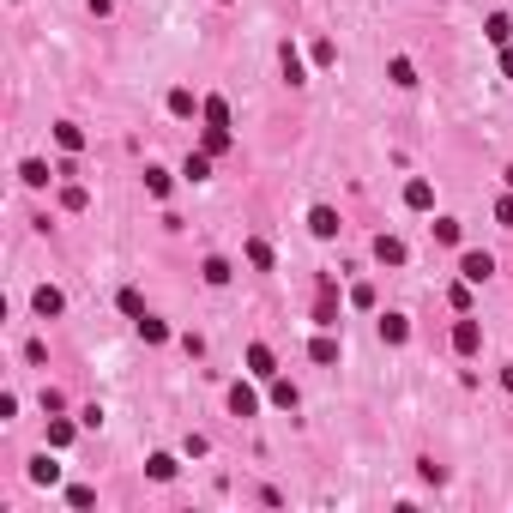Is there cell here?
<instances>
[{"label": "cell", "mask_w": 513, "mask_h": 513, "mask_svg": "<svg viewBox=\"0 0 513 513\" xmlns=\"http://www.w3.org/2000/svg\"><path fill=\"white\" fill-rule=\"evenodd\" d=\"M453 345H459V350H477V320H459V332H453Z\"/></svg>", "instance_id": "obj_2"}, {"label": "cell", "mask_w": 513, "mask_h": 513, "mask_svg": "<svg viewBox=\"0 0 513 513\" xmlns=\"http://www.w3.org/2000/svg\"><path fill=\"white\" fill-rule=\"evenodd\" d=\"M248 368H254V375H272V350L254 345V350H248Z\"/></svg>", "instance_id": "obj_3"}, {"label": "cell", "mask_w": 513, "mask_h": 513, "mask_svg": "<svg viewBox=\"0 0 513 513\" xmlns=\"http://www.w3.org/2000/svg\"><path fill=\"white\" fill-rule=\"evenodd\" d=\"M489 272H495V260H489V254H465V278H471V284H483Z\"/></svg>", "instance_id": "obj_1"}, {"label": "cell", "mask_w": 513, "mask_h": 513, "mask_svg": "<svg viewBox=\"0 0 513 513\" xmlns=\"http://www.w3.org/2000/svg\"><path fill=\"white\" fill-rule=\"evenodd\" d=\"M405 199H411V206H429L435 194H429V181H411V187H405Z\"/></svg>", "instance_id": "obj_5"}, {"label": "cell", "mask_w": 513, "mask_h": 513, "mask_svg": "<svg viewBox=\"0 0 513 513\" xmlns=\"http://www.w3.org/2000/svg\"><path fill=\"white\" fill-rule=\"evenodd\" d=\"M501 380H507V392H513V368H507V375H501Z\"/></svg>", "instance_id": "obj_6"}, {"label": "cell", "mask_w": 513, "mask_h": 513, "mask_svg": "<svg viewBox=\"0 0 513 513\" xmlns=\"http://www.w3.org/2000/svg\"><path fill=\"white\" fill-rule=\"evenodd\" d=\"M332 229H338V218H332L326 206H314V236H332Z\"/></svg>", "instance_id": "obj_4"}]
</instances>
